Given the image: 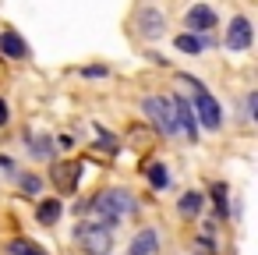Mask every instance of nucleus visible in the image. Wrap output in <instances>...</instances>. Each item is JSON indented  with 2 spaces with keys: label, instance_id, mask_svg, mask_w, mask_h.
I'll list each match as a JSON object with an SVG mask.
<instances>
[{
  "label": "nucleus",
  "instance_id": "nucleus-1",
  "mask_svg": "<svg viewBox=\"0 0 258 255\" xmlns=\"http://www.w3.org/2000/svg\"><path fill=\"white\" fill-rule=\"evenodd\" d=\"M135 209V198L127 195V191H99L96 198H92V206H89V213H92V220L96 223H103L106 230H113V227H120V220L127 216Z\"/></svg>",
  "mask_w": 258,
  "mask_h": 255
},
{
  "label": "nucleus",
  "instance_id": "nucleus-2",
  "mask_svg": "<svg viewBox=\"0 0 258 255\" xmlns=\"http://www.w3.org/2000/svg\"><path fill=\"white\" fill-rule=\"evenodd\" d=\"M184 82L195 89V103H191L195 121H202V128H205V131H219V124H223V110H219V103L212 99V92H209L198 78H184Z\"/></svg>",
  "mask_w": 258,
  "mask_h": 255
},
{
  "label": "nucleus",
  "instance_id": "nucleus-3",
  "mask_svg": "<svg viewBox=\"0 0 258 255\" xmlns=\"http://www.w3.org/2000/svg\"><path fill=\"white\" fill-rule=\"evenodd\" d=\"M75 241L82 244L85 255H110V248H113V230H106L103 223L89 220V223H78Z\"/></svg>",
  "mask_w": 258,
  "mask_h": 255
},
{
  "label": "nucleus",
  "instance_id": "nucleus-4",
  "mask_svg": "<svg viewBox=\"0 0 258 255\" xmlns=\"http://www.w3.org/2000/svg\"><path fill=\"white\" fill-rule=\"evenodd\" d=\"M142 110H145V117L159 128V135H166V138H177V124H173V107H170V99L166 96H149L145 103H142Z\"/></svg>",
  "mask_w": 258,
  "mask_h": 255
},
{
  "label": "nucleus",
  "instance_id": "nucleus-5",
  "mask_svg": "<svg viewBox=\"0 0 258 255\" xmlns=\"http://www.w3.org/2000/svg\"><path fill=\"white\" fill-rule=\"evenodd\" d=\"M170 107H173V124H177V135L184 142H195L198 138V121L191 114V103L184 96H170Z\"/></svg>",
  "mask_w": 258,
  "mask_h": 255
},
{
  "label": "nucleus",
  "instance_id": "nucleus-6",
  "mask_svg": "<svg viewBox=\"0 0 258 255\" xmlns=\"http://www.w3.org/2000/svg\"><path fill=\"white\" fill-rule=\"evenodd\" d=\"M184 22H187V29H191L195 36H209V29H216V11H212L209 4H195Z\"/></svg>",
  "mask_w": 258,
  "mask_h": 255
},
{
  "label": "nucleus",
  "instance_id": "nucleus-7",
  "mask_svg": "<svg viewBox=\"0 0 258 255\" xmlns=\"http://www.w3.org/2000/svg\"><path fill=\"white\" fill-rule=\"evenodd\" d=\"M251 46V22L244 15L230 18V29H226V50H247Z\"/></svg>",
  "mask_w": 258,
  "mask_h": 255
},
{
  "label": "nucleus",
  "instance_id": "nucleus-8",
  "mask_svg": "<svg viewBox=\"0 0 258 255\" xmlns=\"http://www.w3.org/2000/svg\"><path fill=\"white\" fill-rule=\"evenodd\" d=\"M138 29H142L145 39H159V36L166 32V18H163L156 8H145V11L138 15Z\"/></svg>",
  "mask_w": 258,
  "mask_h": 255
},
{
  "label": "nucleus",
  "instance_id": "nucleus-9",
  "mask_svg": "<svg viewBox=\"0 0 258 255\" xmlns=\"http://www.w3.org/2000/svg\"><path fill=\"white\" fill-rule=\"evenodd\" d=\"M0 54L11 57V61H25L29 57V46H25V39L15 29H4V32H0Z\"/></svg>",
  "mask_w": 258,
  "mask_h": 255
},
{
  "label": "nucleus",
  "instance_id": "nucleus-10",
  "mask_svg": "<svg viewBox=\"0 0 258 255\" xmlns=\"http://www.w3.org/2000/svg\"><path fill=\"white\" fill-rule=\"evenodd\" d=\"M156 230L152 227H145V230H138L135 234V241H131V248H127V255H152L156 251Z\"/></svg>",
  "mask_w": 258,
  "mask_h": 255
},
{
  "label": "nucleus",
  "instance_id": "nucleus-11",
  "mask_svg": "<svg viewBox=\"0 0 258 255\" xmlns=\"http://www.w3.org/2000/svg\"><path fill=\"white\" fill-rule=\"evenodd\" d=\"M209 43H212L209 36H195V32H180V36L173 39V46H177V50H184V54H202Z\"/></svg>",
  "mask_w": 258,
  "mask_h": 255
},
{
  "label": "nucleus",
  "instance_id": "nucleus-12",
  "mask_svg": "<svg viewBox=\"0 0 258 255\" xmlns=\"http://www.w3.org/2000/svg\"><path fill=\"white\" fill-rule=\"evenodd\" d=\"M60 213H64V202H60V198H46V202H39V209H36V216H39L43 227H53V223L60 220Z\"/></svg>",
  "mask_w": 258,
  "mask_h": 255
},
{
  "label": "nucleus",
  "instance_id": "nucleus-13",
  "mask_svg": "<svg viewBox=\"0 0 258 255\" xmlns=\"http://www.w3.org/2000/svg\"><path fill=\"white\" fill-rule=\"evenodd\" d=\"M78 174H82V167H78V163H64V167H57V170H53V181H57V188L71 191V188H75V181H78Z\"/></svg>",
  "mask_w": 258,
  "mask_h": 255
},
{
  "label": "nucleus",
  "instance_id": "nucleus-14",
  "mask_svg": "<svg viewBox=\"0 0 258 255\" xmlns=\"http://www.w3.org/2000/svg\"><path fill=\"white\" fill-rule=\"evenodd\" d=\"M202 206H205V195H202V191H187V195L177 202L180 216H198V213H202Z\"/></svg>",
  "mask_w": 258,
  "mask_h": 255
},
{
  "label": "nucleus",
  "instance_id": "nucleus-15",
  "mask_svg": "<svg viewBox=\"0 0 258 255\" xmlns=\"http://www.w3.org/2000/svg\"><path fill=\"white\" fill-rule=\"evenodd\" d=\"M145 177H149V184H152V188H159V191L170 184V174H166V167H163V163H149V167H145Z\"/></svg>",
  "mask_w": 258,
  "mask_h": 255
},
{
  "label": "nucleus",
  "instance_id": "nucleus-16",
  "mask_svg": "<svg viewBox=\"0 0 258 255\" xmlns=\"http://www.w3.org/2000/svg\"><path fill=\"white\" fill-rule=\"evenodd\" d=\"M29 152H32V156H39V160H46V156H53V145H50V138H43V135H32V131H29Z\"/></svg>",
  "mask_w": 258,
  "mask_h": 255
},
{
  "label": "nucleus",
  "instance_id": "nucleus-17",
  "mask_svg": "<svg viewBox=\"0 0 258 255\" xmlns=\"http://www.w3.org/2000/svg\"><path fill=\"white\" fill-rule=\"evenodd\" d=\"M22 191H25V195H39V191H43V181H39L36 174H25V177H22Z\"/></svg>",
  "mask_w": 258,
  "mask_h": 255
},
{
  "label": "nucleus",
  "instance_id": "nucleus-18",
  "mask_svg": "<svg viewBox=\"0 0 258 255\" xmlns=\"http://www.w3.org/2000/svg\"><path fill=\"white\" fill-rule=\"evenodd\" d=\"M8 251H11V255H32V251H36V244H29V241H22V237H18V241H11V244H8Z\"/></svg>",
  "mask_w": 258,
  "mask_h": 255
},
{
  "label": "nucleus",
  "instance_id": "nucleus-19",
  "mask_svg": "<svg viewBox=\"0 0 258 255\" xmlns=\"http://www.w3.org/2000/svg\"><path fill=\"white\" fill-rule=\"evenodd\" d=\"M8 117H11V107H8V99H0V128L8 124Z\"/></svg>",
  "mask_w": 258,
  "mask_h": 255
},
{
  "label": "nucleus",
  "instance_id": "nucleus-20",
  "mask_svg": "<svg viewBox=\"0 0 258 255\" xmlns=\"http://www.w3.org/2000/svg\"><path fill=\"white\" fill-rule=\"evenodd\" d=\"M82 75H85V78H103V75H106V68H85Z\"/></svg>",
  "mask_w": 258,
  "mask_h": 255
},
{
  "label": "nucleus",
  "instance_id": "nucleus-21",
  "mask_svg": "<svg viewBox=\"0 0 258 255\" xmlns=\"http://www.w3.org/2000/svg\"><path fill=\"white\" fill-rule=\"evenodd\" d=\"M0 167H4V170H15V160H11V156H4V152H0Z\"/></svg>",
  "mask_w": 258,
  "mask_h": 255
},
{
  "label": "nucleus",
  "instance_id": "nucleus-22",
  "mask_svg": "<svg viewBox=\"0 0 258 255\" xmlns=\"http://www.w3.org/2000/svg\"><path fill=\"white\" fill-rule=\"evenodd\" d=\"M32 255H43V251H39V248H36V251H32Z\"/></svg>",
  "mask_w": 258,
  "mask_h": 255
}]
</instances>
